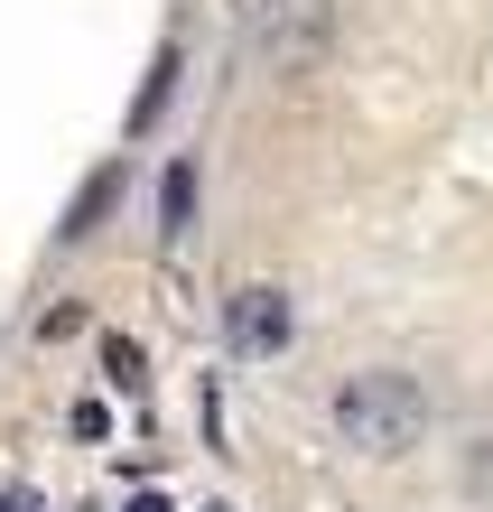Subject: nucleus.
I'll list each match as a JSON object with an SVG mask.
<instances>
[{"label": "nucleus", "mask_w": 493, "mask_h": 512, "mask_svg": "<svg viewBox=\"0 0 493 512\" xmlns=\"http://www.w3.org/2000/svg\"><path fill=\"white\" fill-rule=\"evenodd\" d=\"M428 419H438V401H428L410 373H391V364L354 373L345 391H335V438H345L354 457H410V447L428 438Z\"/></svg>", "instance_id": "f257e3e1"}, {"label": "nucleus", "mask_w": 493, "mask_h": 512, "mask_svg": "<svg viewBox=\"0 0 493 512\" xmlns=\"http://www.w3.org/2000/svg\"><path fill=\"white\" fill-rule=\"evenodd\" d=\"M242 47H252L270 75H307L335 47V0H252V10H242Z\"/></svg>", "instance_id": "f03ea898"}, {"label": "nucleus", "mask_w": 493, "mask_h": 512, "mask_svg": "<svg viewBox=\"0 0 493 512\" xmlns=\"http://www.w3.org/2000/svg\"><path fill=\"white\" fill-rule=\"evenodd\" d=\"M224 326H233V354H289V336H298V317H289V289H233V308H224Z\"/></svg>", "instance_id": "7ed1b4c3"}, {"label": "nucleus", "mask_w": 493, "mask_h": 512, "mask_svg": "<svg viewBox=\"0 0 493 512\" xmlns=\"http://www.w3.org/2000/svg\"><path fill=\"white\" fill-rule=\"evenodd\" d=\"M196 233V159H168V177H159V243L177 252Z\"/></svg>", "instance_id": "20e7f679"}, {"label": "nucleus", "mask_w": 493, "mask_h": 512, "mask_svg": "<svg viewBox=\"0 0 493 512\" xmlns=\"http://www.w3.org/2000/svg\"><path fill=\"white\" fill-rule=\"evenodd\" d=\"M112 196H121V159H112V168H94V177H84V196L66 205V224H56V243H84V233H94V224H103V205H112Z\"/></svg>", "instance_id": "39448f33"}, {"label": "nucleus", "mask_w": 493, "mask_h": 512, "mask_svg": "<svg viewBox=\"0 0 493 512\" xmlns=\"http://www.w3.org/2000/svg\"><path fill=\"white\" fill-rule=\"evenodd\" d=\"M168 84H177V47H159V66H149V84H140V103H131V131H149L168 112Z\"/></svg>", "instance_id": "423d86ee"}, {"label": "nucleus", "mask_w": 493, "mask_h": 512, "mask_svg": "<svg viewBox=\"0 0 493 512\" xmlns=\"http://www.w3.org/2000/svg\"><path fill=\"white\" fill-rule=\"evenodd\" d=\"M466 494H475V503H493V438H475V447H466Z\"/></svg>", "instance_id": "0eeeda50"}, {"label": "nucleus", "mask_w": 493, "mask_h": 512, "mask_svg": "<svg viewBox=\"0 0 493 512\" xmlns=\"http://www.w3.org/2000/svg\"><path fill=\"white\" fill-rule=\"evenodd\" d=\"M103 373L112 382H140V345L131 336H103Z\"/></svg>", "instance_id": "6e6552de"}, {"label": "nucleus", "mask_w": 493, "mask_h": 512, "mask_svg": "<svg viewBox=\"0 0 493 512\" xmlns=\"http://www.w3.org/2000/svg\"><path fill=\"white\" fill-rule=\"evenodd\" d=\"M131 512H168V503H159V494H140V503H131Z\"/></svg>", "instance_id": "1a4fd4ad"}, {"label": "nucleus", "mask_w": 493, "mask_h": 512, "mask_svg": "<svg viewBox=\"0 0 493 512\" xmlns=\"http://www.w3.org/2000/svg\"><path fill=\"white\" fill-rule=\"evenodd\" d=\"M214 512H224V503H214Z\"/></svg>", "instance_id": "9d476101"}]
</instances>
